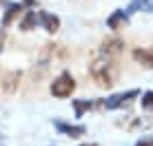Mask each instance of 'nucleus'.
<instances>
[{
  "label": "nucleus",
  "mask_w": 153,
  "mask_h": 146,
  "mask_svg": "<svg viewBox=\"0 0 153 146\" xmlns=\"http://www.w3.org/2000/svg\"><path fill=\"white\" fill-rule=\"evenodd\" d=\"M89 75H91L93 82H98V86H102V88L113 86L115 82H118V75H120L118 60L100 53L98 58H93L91 64H89Z\"/></svg>",
  "instance_id": "f257e3e1"
},
{
  "label": "nucleus",
  "mask_w": 153,
  "mask_h": 146,
  "mask_svg": "<svg viewBox=\"0 0 153 146\" xmlns=\"http://www.w3.org/2000/svg\"><path fill=\"white\" fill-rule=\"evenodd\" d=\"M49 91H51L53 97H69L71 93L76 91V80H73V75L69 71H65V73H60V75L51 82Z\"/></svg>",
  "instance_id": "f03ea898"
},
{
  "label": "nucleus",
  "mask_w": 153,
  "mask_h": 146,
  "mask_svg": "<svg viewBox=\"0 0 153 146\" xmlns=\"http://www.w3.org/2000/svg\"><path fill=\"white\" fill-rule=\"evenodd\" d=\"M140 95L138 88H129V91H122V93H113L111 97H107V100H102V108H107V111H115V108H122L126 106L131 100H135V97Z\"/></svg>",
  "instance_id": "7ed1b4c3"
},
{
  "label": "nucleus",
  "mask_w": 153,
  "mask_h": 146,
  "mask_svg": "<svg viewBox=\"0 0 153 146\" xmlns=\"http://www.w3.org/2000/svg\"><path fill=\"white\" fill-rule=\"evenodd\" d=\"M58 58H65V51H62V46H60V44L49 42V44L42 46L38 62H40V66H49V64H53Z\"/></svg>",
  "instance_id": "20e7f679"
},
{
  "label": "nucleus",
  "mask_w": 153,
  "mask_h": 146,
  "mask_svg": "<svg viewBox=\"0 0 153 146\" xmlns=\"http://www.w3.org/2000/svg\"><path fill=\"white\" fill-rule=\"evenodd\" d=\"M53 126L60 135H67V137H82L87 133V128L82 124H69V122H62V119H56Z\"/></svg>",
  "instance_id": "39448f33"
},
{
  "label": "nucleus",
  "mask_w": 153,
  "mask_h": 146,
  "mask_svg": "<svg viewBox=\"0 0 153 146\" xmlns=\"http://www.w3.org/2000/svg\"><path fill=\"white\" fill-rule=\"evenodd\" d=\"M122 49H124V42L120 38H107V40H102V55H109V58L118 60V55L122 53Z\"/></svg>",
  "instance_id": "423d86ee"
},
{
  "label": "nucleus",
  "mask_w": 153,
  "mask_h": 146,
  "mask_svg": "<svg viewBox=\"0 0 153 146\" xmlns=\"http://www.w3.org/2000/svg\"><path fill=\"white\" fill-rule=\"evenodd\" d=\"M38 22L42 24V29H45L47 33H51V35L60 29V18L53 15V13H47V11H38Z\"/></svg>",
  "instance_id": "0eeeda50"
},
{
  "label": "nucleus",
  "mask_w": 153,
  "mask_h": 146,
  "mask_svg": "<svg viewBox=\"0 0 153 146\" xmlns=\"http://www.w3.org/2000/svg\"><path fill=\"white\" fill-rule=\"evenodd\" d=\"M126 24H129V15H126L124 9H115V11L107 18V27H109V29H113V31L124 29Z\"/></svg>",
  "instance_id": "6e6552de"
},
{
  "label": "nucleus",
  "mask_w": 153,
  "mask_h": 146,
  "mask_svg": "<svg viewBox=\"0 0 153 146\" xmlns=\"http://www.w3.org/2000/svg\"><path fill=\"white\" fill-rule=\"evenodd\" d=\"M102 106V100H73V108H76V117H82L87 111Z\"/></svg>",
  "instance_id": "1a4fd4ad"
},
{
  "label": "nucleus",
  "mask_w": 153,
  "mask_h": 146,
  "mask_svg": "<svg viewBox=\"0 0 153 146\" xmlns=\"http://www.w3.org/2000/svg\"><path fill=\"white\" fill-rule=\"evenodd\" d=\"M20 77H22V73L20 71H9L7 75L2 77V91L4 93H16V88H18V84H20Z\"/></svg>",
  "instance_id": "9d476101"
},
{
  "label": "nucleus",
  "mask_w": 153,
  "mask_h": 146,
  "mask_svg": "<svg viewBox=\"0 0 153 146\" xmlns=\"http://www.w3.org/2000/svg\"><path fill=\"white\" fill-rule=\"evenodd\" d=\"M133 60L138 64L146 66V69H153V46H149V49H133Z\"/></svg>",
  "instance_id": "9b49d317"
},
{
  "label": "nucleus",
  "mask_w": 153,
  "mask_h": 146,
  "mask_svg": "<svg viewBox=\"0 0 153 146\" xmlns=\"http://www.w3.org/2000/svg\"><path fill=\"white\" fill-rule=\"evenodd\" d=\"M22 9H25L22 2H11V4H7V11H4V15H2V29L9 27V24H11L13 20L22 13Z\"/></svg>",
  "instance_id": "f8f14e48"
},
{
  "label": "nucleus",
  "mask_w": 153,
  "mask_h": 146,
  "mask_svg": "<svg viewBox=\"0 0 153 146\" xmlns=\"http://www.w3.org/2000/svg\"><path fill=\"white\" fill-rule=\"evenodd\" d=\"M124 11H126V15L138 13V11H153V0H131V4Z\"/></svg>",
  "instance_id": "ddd939ff"
},
{
  "label": "nucleus",
  "mask_w": 153,
  "mask_h": 146,
  "mask_svg": "<svg viewBox=\"0 0 153 146\" xmlns=\"http://www.w3.org/2000/svg\"><path fill=\"white\" fill-rule=\"evenodd\" d=\"M36 24H38V13H36V11H27V13H25V18L20 20V29H22V31L36 29Z\"/></svg>",
  "instance_id": "4468645a"
},
{
  "label": "nucleus",
  "mask_w": 153,
  "mask_h": 146,
  "mask_svg": "<svg viewBox=\"0 0 153 146\" xmlns=\"http://www.w3.org/2000/svg\"><path fill=\"white\" fill-rule=\"evenodd\" d=\"M153 124V117H146V119H142V117H135L133 122L129 124V131H138V128H149Z\"/></svg>",
  "instance_id": "2eb2a0df"
},
{
  "label": "nucleus",
  "mask_w": 153,
  "mask_h": 146,
  "mask_svg": "<svg viewBox=\"0 0 153 146\" xmlns=\"http://www.w3.org/2000/svg\"><path fill=\"white\" fill-rule=\"evenodd\" d=\"M140 106L144 108V111H153V91H146V93H142Z\"/></svg>",
  "instance_id": "dca6fc26"
},
{
  "label": "nucleus",
  "mask_w": 153,
  "mask_h": 146,
  "mask_svg": "<svg viewBox=\"0 0 153 146\" xmlns=\"http://www.w3.org/2000/svg\"><path fill=\"white\" fill-rule=\"evenodd\" d=\"M135 146H153V135H151V137H142V139H138V142H135Z\"/></svg>",
  "instance_id": "f3484780"
},
{
  "label": "nucleus",
  "mask_w": 153,
  "mask_h": 146,
  "mask_svg": "<svg viewBox=\"0 0 153 146\" xmlns=\"http://www.w3.org/2000/svg\"><path fill=\"white\" fill-rule=\"evenodd\" d=\"M4 38H7V35H4V29H0V51L4 49Z\"/></svg>",
  "instance_id": "a211bd4d"
},
{
  "label": "nucleus",
  "mask_w": 153,
  "mask_h": 146,
  "mask_svg": "<svg viewBox=\"0 0 153 146\" xmlns=\"http://www.w3.org/2000/svg\"><path fill=\"white\" fill-rule=\"evenodd\" d=\"M36 0H22V7H33Z\"/></svg>",
  "instance_id": "6ab92c4d"
},
{
  "label": "nucleus",
  "mask_w": 153,
  "mask_h": 146,
  "mask_svg": "<svg viewBox=\"0 0 153 146\" xmlns=\"http://www.w3.org/2000/svg\"><path fill=\"white\" fill-rule=\"evenodd\" d=\"M80 146H98V144H80Z\"/></svg>",
  "instance_id": "aec40b11"
}]
</instances>
